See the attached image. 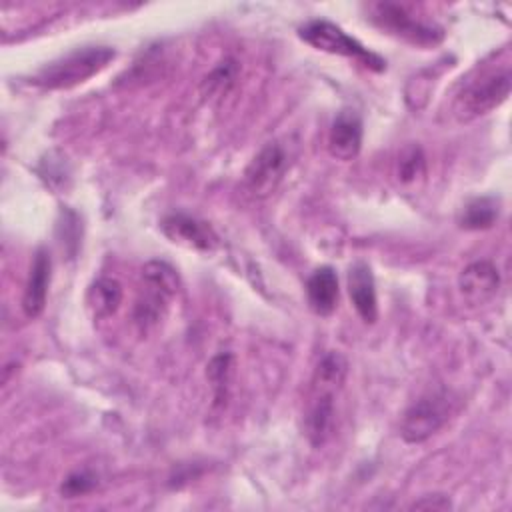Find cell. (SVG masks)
I'll return each instance as SVG.
<instances>
[{"label": "cell", "instance_id": "obj_8", "mask_svg": "<svg viewBox=\"0 0 512 512\" xmlns=\"http://www.w3.org/2000/svg\"><path fill=\"white\" fill-rule=\"evenodd\" d=\"M458 288L468 304H486L496 296L500 288L498 268L488 260L470 262L458 276Z\"/></svg>", "mask_w": 512, "mask_h": 512}, {"label": "cell", "instance_id": "obj_6", "mask_svg": "<svg viewBox=\"0 0 512 512\" xmlns=\"http://www.w3.org/2000/svg\"><path fill=\"white\" fill-rule=\"evenodd\" d=\"M372 20L388 30L390 34H396L398 38L418 44V46H434L444 38L442 28L424 24L422 20H416L402 4L394 2H376L370 6Z\"/></svg>", "mask_w": 512, "mask_h": 512}, {"label": "cell", "instance_id": "obj_13", "mask_svg": "<svg viewBox=\"0 0 512 512\" xmlns=\"http://www.w3.org/2000/svg\"><path fill=\"white\" fill-rule=\"evenodd\" d=\"M334 396V392L312 390V400L306 414V436L316 448L330 438L334 424Z\"/></svg>", "mask_w": 512, "mask_h": 512}, {"label": "cell", "instance_id": "obj_12", "mask_svg": "<svg viewBox=\"0 0 512 512\" xmlns=\"http://www.w3.org/2000/svg\"><path fill=\"white\" fill-rule=\"evenodd\" d=\"M338 276L332 266L316 268L306 282V296L312 312L330 316L338 304Z\"/></svg>", "mask_w": 512, "mask_h": 512}, {"label": "cell", "instance_id": "obj_4", "mask_svg": "<svg viewBox=\"0 0 512 512\" xmlns=\"http://www.w3.org/2000/svg\"><path fill=\"white\" fill-rule=\"evenodd\" d=\"M298 36L316 50L346 56V58H354L370 70L382 72L386 68V62L378 54L368 50L364 44H360L356 38L346 34L334 22L310 20V22H306L298 28Z\"/></svg>", "mask_w": 512, "mask_h": 512}, {"label": "cell", "instance_id": "obj_17", "mask_svg": "<svg viewBox=\"0 0 512 512\" xmlns=\"http://www.w3.org/2000/svg\"><path fill=\"white\" fill-rule=\"evenodd\" d=\"M172 296H168L166 292H162L160 288L146 284L144 282V292L140 294V298L134 304V322L144 330L154 326L166 312L168 308V300Z\"/></svg>", "mask_w": 512, "mask_h": 512}, {"label": "cell", "instance_id": "obj_1", "mask_svg": "<svg viewBox=\"0 0 512 512\" xmlns=\"http://www.w3.org/2000/svg\"><path fill=\"white\" fill-rule=\"evenodd\" d=\"M114 58L116 50L110 46H82L42 66L34 74L32 82L46 90L72 88L102 72Z\"/></svg>", "mask_w": 512, "mask_h": 512}, {"label": "cell", "instance_id": "obj_5", "mask_svg": "<svg viewBox=\"0 0 512 512\" xmlns=\"http://www.w3.org/2000/svg\"><path fill=\"white\" fill-rule=\"evenodd\" d=\"M450 404L446 392H430L412 402L402 414L400 436L408 444L426 442L434 436L450 418Z\"/></svg>", "mask_w": 512, "mask_h": 512}, {"label": "cell", "instance_id": "obj_21", "mask_svg": "<svg viewBox=\"0 0 512 512\" xmlns=\"http://www.w3.org/2000/svg\"><path fill=\"white\" fill-rule=\"evenodd\" d=\"M230 368H232V354L230 352L216 354L210 360V364H208V380L212 382L214 402L216 404H222L224 398H226L228 380H230Z\"/></svg>", "mask_w": 512, "mask_h": 512}, {"label": "cell", "instance_id": "obj_18", "mask_svg": "<svg viewBox=\"0 0 512 512\" xmlns=\"http://www.w3.org/2000/svg\"><path fill=\"white\" fill-rule=\"evenodd\" d=\"M498 200L492 196H478L464 204L458 224L464 230H486L490 228L498 218Z\"/></svg>", "mask_w": 512, "mask_h": 512}, {"label": "cell", "instance_id": "obj_20", "mask_svg": "<svg viewBox=\"0 0 512 512\" xmlns=\"http://www.w3.org/2000/svg\"><path fill=\"white\" fill-rule=\"evenodd\" d=\"M142 280L146 284H152V286L160 288L168 296H176V292L180 288V280H178L176 270L168 262H162V260L146 262L144 268H142Z\"/></svg>", "mask_w": 512, "mask_h": 512}, {"label": "cell", "instance_id": "obj_23", "mask_svg": "<svg viewBox=\"0 0 512 512\" xmlns=\"http://www.w3.org/2000/svg\"><path fill=\"white\" fill-rule=\"evenodd\" d=\"M412 510H438V512H444V510H450L452 508V502L446 494H428V496H422L420 500H416L412 506Z\"/></svg>", "mask_w": 512, "mask_h": 512}, {"label": "cell", "instance_id": "obj_10", "mask_svg": "<svg viewBox=\"0 0 512 512\" xmlns=\"http://www.w3.org/2000/svg\"><path fill=\"white\" fill-rule=\"evenodd\" d=\"M50 276H52L50 252L46 248H38L30 266V274H28L24 296H22V310L26 318L34 320L44 312Z\"/></svg>", "mask_w": 512, "mask_h": 512}, {"label": "cell", "instance_id": "obj_3", "mask_svg": "<svg viewBox=\"0 0 512 512\" xmlns=\"http://www.w3.org/2000/svg\"><path fill=\"white\" fill-rule=\"evenodd\" d=\"M296 156V144L290 138L266 142L244 170V186L254 198H268L280 186Z\"/></svg>", "mask_w": 512, "mask_h": 512}, {"label": "cell", "instance_id": "obj_11", "mask_svg": "<svg viewBox=\"0 0 512 512\" xmlns=\"http://www.w3.org/2000/svg\"><path fill=\"white\" fill-rule=\"evenodd\" d=\"M348 294L358 316L366 324H374L378 318L376 282L372 268L364 260H356L348 270Z\"/></svg>", "mask_w": 512, "mask_h": 512}, {"label": "cell", "instance_id": "obj_14", "mask_svg": "<svg viewBox=\"0 0 512 512\" xmlns=\"http://www.w3.org/2000/svg\"><path fill=\"white\" fill-rule=\"evenodd\" d=\"M122 302V284L116 278L102 276L94 280L86 292V304L94 318L102 320L112 316Z\"/></svg>", "mask_w": 512, "mask_h": 512}, {"label": "cell", "instance_id": "obj_19", "mask_svg": "<svg viewBox=\"0 0 512 512\" xmlns=\"http://www.w3.org/2000/svg\"><path fill=\"white\" fill-rule=\"evenodd\" d=\"M240 66L234 58H224L222 62H218L210 74L202 80L200 84V92L204 98L212 100V98H222L230 92V88L234 86L236 78H238Z\"/></svg>", "mask_w": 512, "mask_h": 512}, {"label": "cell", "instance_id": "obj_16", "mask_svg": "<svg viewBox=\"0 0 512 512\" xmlns=\"http://www.w3.org/2000/svg\"><path fill=\"white\" fill-rule=\"evenodd\" d=\"M396 178L400 186L414 190L426 180V156L418 144H408L400 150L396 160Z\"/></svg>", "mask_w": 512, "mask_h": 512}, {"label": "cell", "instance_id": "obj_2", "mask_svg": "<svg viewBox=\"0 0 512 512\" xmlns=\"http://www.w3.org/2000/svg\"><path fill=\"white\" fill-rule=\"evenodd\" d=\"M512 88V72L510 66H502L500 70H486L478 78L470 80L454 98V116L460 122L476 120L494 108H498L510 94Z\"/></svg>", "mask_w": 512, "mask_h": 512}, {"label": "cell", "instance_id": "obj_15", "mask_svg": "<svg viewBox=\"0 0 512 512\" xmlns=\"http://www.w3.org/2000/svg\"><path fill=\"white\" fill-rule=\"evenodd\" d=\"M348 374V360L336 352H326L320 362L314 368L312 376V390H324V392H338L346 380Z\"/></svg>", "mask_w": 512, "mask_h": 512}, {"label": "cell", "instance_id": "obj_22", "mask_svg": "<svg viewBox=\"0 0 512 512\" xmlns=\"http://www.w3.org/2000/svg\"><path fill=\"white\" fill-rule=\"evenodd\" d=\"M98 486V476L90 470H78L66 476V480L60 486V492L64 498H78L88 492H92Z\"/></svg>", "mask_w": 512, "mask_h": 512}, {"label": "cell", "instance_id": "obj_7", "mask_svg": "<svg viewBox=\"0 0 512 512\" xmlns=\"http://www.w3.org/2000/svg\"><path fill=\"white\" fill-rule=\"evenodd\" d=\"M160 228L172 242L194 248V250L210 252L218 246V236L208 222L182 212L168 214L162 220Z\"/></svg>", "mask_w": 512, "mask_h": 512}, {"label": "cell", "instance_id": "obj_9", "mask_svg": "<svg viewBox=\"0 0 512 512\" xmlns=\"http://www.w3.org/2000/svg\"><path fill=\"white\" fill-rule=\"evenodd\" d=\"M362 148V118L356 110H340L330 126L328 150L336 160L348 162L358 156Z\"/></svg>", "mask_w": 512, "mask_h": 512}]
</instances>
